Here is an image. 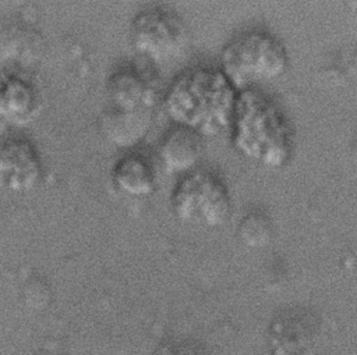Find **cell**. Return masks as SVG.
<instances>
[{
	"label": "cell",
	"instance_id": "cell-3",
	"mask_svg": "<svg viewBox=\"0 0 357 355\" xmlns=\"http://www.w3.org/2000/svg\"><path fill=\"white\" fill-rule=\"evenodd\" d=\"M287 67L283 42L264 29L236 35L223 46L219 58V70L238 92L282 77Z\"/></svg>",
	"mask_w": 357,
	"mask_h": 355
},
{
	"label": "cell",
	"instance_id": "cell-10",
	"mask_svg": "<svg viewBox=\"0 0 357 355\" xmlns=\"http://www.w3.org/2000/svg\"><path fill=\"white\" fill-rule=\"evenodd\" d=\"M204 153V138L197 132L174 125L160 139L159 163L167 174H188L195 170Z\"/></svg>",
	"mask_w": 357,
	"mask_h": 355
},
{
	"label": "cell",
	"instance_id": "cell-9",
	"mask_svg": "<svg viewBox=\"0 0 357 355\" xmlns=\"http://www.w3.org/2000/svg\"><path fill=\"white\" fill-rule=\"evenodd\" d=\"M42 106V97L35 82L14 72L0 81V118L13 125L32 123Z\"/></svg>",
	"mask_w": 357,
	"mask_h": 355
},
{
	"label": "cell",
	"instance_id": "cell-2",
	"mask_svg": "<svg viewBox=\"0 0 357 355\" xmlns=\"http://www.w3.org/2000/svg\"><path fill=\"white\" fill-rule=\"evenodd\" d=\"M236 152L268 168L286 166L294 152V129L283 109L258 89L238 92L230 123Z\"/></svg>",
	"mask_w": 357,
	"mask_h": 355
},
{
	"label": "cell",
	"instance_id": "cell-15",
	"mask_svg": "<svg viewBox=\"0 0 357 355\" xmlns=\"http://www.w3.org/2000/svg\"><path fill=\"white\" fill-rule=\"evenodd\" d=\"M356 63H357V53H356Z\"/></svg>",
	"mask_w": 357,
	"mask_h": 355
},
{
	"label": "cell",
	"instance_id": "cell-11",
	"mask_svg": "<svg viewBox=\"0 0 357 355\" xmlns=\"http://www.w3.org/2000/svg\"><path fill=\"white\" fill-rule=\"evenodd\" d=\"M112 181L124 195L144 198L155 191V167L145 155L127 153L114 163L112 168Z\"/></svg>",
	"mask_w": 357,
	"mask_h": 355
},
{
	"label": "cell",
	"instance_id": "cell-6",
	"mask_svg": "<svg viewBox=\"0 0 357 355\" xmlns=\"http://www.w3.org/2000/svg\"><path fill=\"white\" fill-rule=\"evenodd\" d=\"M43 174L38 149L25 138H8L0 143V188L10 194L35 189Z\"/></svg>",
	"mask_w": 357,
	"mask_h": 355
},
{
	"label": "cell",
	"instance_id": "cell-5",
	"mask_svg": "<svg viewBox=\"0 0 357 355\" xmlns=\"http://www.w3.org/2000/svg\"><path fill=\"white\" fill-rule=\"evenodd\" d=\"M130 39L138 56L153 64H166L185 52L190 45V31L174 11L153 7L135 15Z\"/></svg>",
	"mask_w": 357,
	"mask_h": 355
},
{
	"label": "cell",
	"instance_id": "cell-14",
	"mask_svg": "<svg viewBox=\"0 0 357 355\" xmlns=\"http://www.w3.org/2000/svg\"><path fill=\"white\" fill-rule=\"evenodd\" d=\"M350 157H351V163L354 170L357 171V139L353 142L351 145V150H350Z\"/></svg>",
	"mask_w": 357,
	"mask_h": 355
},
{
	"label": "cell",
	"instance_id": "cell-7",
	"mask_svg": "<svg viewBox=\"0 0 357 355\" xmlns=\"http://www.w3.org/2000/svg\"><path fill=\"white\" fill-rule=\"evenodd\" d=\"M321 330L318 322L304 312H287L268 327L269 355H318Z\"/></svg>",
	"mask_w": 357,
	"mask_h": 355
},
{
	"label": "cell",
	"instance_id": "cell-13",
	"mask_svg": "<svg viewBox=\"0 0 357 355\" xmlns=\"http://www.w3.org/2000/svg\"><path fill=\"white\" fill-rule=\"evenodd\" d=\"M152 355H209L206 348L188 338H170L160 342Z\"/></svg>",
	"mask_w": 357,
	"mask_h": 355
},
{
	"label": "cell",
	"instance_id": "cell-8",
	"mask_svg": "<svg viewBox=\"0 0 357 355\" xmlns=\"http://www.w3.org/2000/svg\"><path fill=\"white\" fill-rule=\"evenodd\" d=\"M107 109L120 113H152L158 102V89L152 78L134 68L114 71L106 82Z\"/></svg>",
	"mask_w": 357,
	"mask_h": 355
},
{
	"label": "cell",
	"instance_id": "cell-1",
	"mask_svg": "<svg viewBox=\"0 0 357 355\" xmlns=\"http://www.w3.org/2000/svg\"><path fill=\"white\" fill-rule=\"evenodd\" d=\"M238 90L219 68L194 67L174 78L163 96L173 125L213 138L230 128Z\"/></svg>",
	"mask_w": 357,
	"mask_h": 355
},
{
	"label": "cell",
	"instance_id": "cell-12",
	"mask_svg": "<svg viewBox=\"0 0 357 355\" xmlns=\"http://www.w3.org/2000/svg\"><path fill=\"white\" fill-rule=\"evenodd\" d=\"M152 124V113H120L106 109L100 117V131L116 146L128 148L139 142Z\"/></svg>",
	"mask_w": 357,
	"mask_h": 355
},
{
	"label": "cell",
	"instance_id": "cell-4",
	"mask_svg": "<svg viewBox=\"0 0 357 355\" xmlns=\"http://www.w3.org/2000/svg\"><path fill=\"white\" fill-rule=\"evenodd\" d=\"M172 210L184 224L218 228L231 214V196L223 180L209 171L195 168L183 175L170 195Z\"/></svg>",
	"mask_w": 357,
	"mask_h": 355
}]
</instances>
